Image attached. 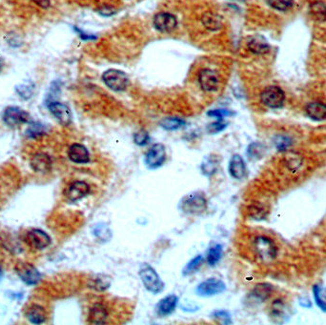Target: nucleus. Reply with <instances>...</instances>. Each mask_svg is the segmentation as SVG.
<instances>
[{
  "label": "nucleus",
  "mask_w": 326,
  "mask_h": 325,
  "mask_svg": "<svg viewBox=\"0 0 326 325\" xmlns=\"http://www.w3.org/2000/svg\"><path fill=\"white\" fill-rule=\"evenodd\" d=\"M31 166L33 171L40 174H46L52 168V160L47 154H36L31 160Z\"/></svg>",
  "instance_id": "nucleus-18"
},
{
  "label": "nucleus",
  "mask_w": 326,
  "mask_h": 325,
  "mask_svg": "<svg viewBox=\"0 0 326 325\" xmlns=\"http://www.w3.org/2000/svg\"><path fill=\"white\" fill-rule=\"evenodd\" d=\"M16 272L20 279L28 285H34L40 280V274L34 266L29 263H20L16 267Z\"/></svg>",
  "instance_id": "nucleus-11"
},
{
  "label": "nucleus",
  "mask_w": 326,
  "mask_h": 325,
  "mask_svg": "<svg viewBox=\"0 0 326 325\" xmlns=\"http://www.w3.org/2000/svg\"><path fill=\"white\" fill-rule=\"evenodd\" d=\"M285 100L284 92L278 86H269L260 94L261 102L269 108L278 109L283 105Z\"/></svg>",
  "instance_id": "nucleus-5"
},
{
  "label": "nucleus",
  "mask_w": 326,
  "mask_h": 325,
  "mask_svg": "<svg viewBox=\"0 0 326 325\" xmlns=\"http://www.w3.org/2000/svg\"><path fill=\"white\" fill-rule=\"evenodd\" d=\"M133 141L139 146H145L150 141L149 133H147L146 131H144V130H140L139 132L135 133Z\"/></svg>",
  "instance_id": "nucleus-36"
},
{
  "label": "nucleus",
  "mask_w": 326,
  "mask_h": 325,
  "mask_svg": "<svg viewBox=\"0 0 326 325\" xmlns=\"http://www.w3.org/2000/svg\"><path fill=\"white\" fill-rule=\"evenodd\" d=\"M185 121L179 118H166L161 120L160 125L167 131H175L185 126Z\"/></svg>",
  "instance_id": "nucleus-26"
},
{
  "label": "nucleus",
  "mask_w": 326,
  "mask_h": 325,
  "mask_svg": "<svg viewBox=\"0 0 326 325\" xmlns=\"http://www.w3.org/2000/svg\"><path fill=\"white\" fill-rule=\"evenodd\" d=\"M93 235L101 241H107L111 239V231L105 224H100L93 229Z\"/></svg>",
  "instance_id": "nucleus-35"
},
{
  "label": "nucleus",
  "mask_w": 326,
  "mask_h": 325,
  "mask_svg": "<svg viewBox=\"0 0 326 325\" xmlns=\"http://www.w3.org/2000/svg\"><path fill=\"white\" fill-rule=\"evenodd\" d=\"M2 278V269H1V266H0V279Z\"/></svg>",
  "instance_id": "nucleus-45"
},
{
  "label": "nucleus",
  "mask_w": 326,
  "mask_h": 325,
  "mask_svg": "<svg viewBox=\"0 0 326 325\" xmlns=\"http://www.w3.org/2000/svg\"><path fill=\"white\" fill-rule=\"evenodd\" d=\"M227 124L223 122L222 120H217L216 122H213L208 126V132L211 133H220L226 128Z\"/></svg>",
  "instance_id": "nucleus-39"
},
{
  "label": "nucleus",
  "mask_w": 326,
  "mask_h": 325,
  "mask_svg": "<svg viewBox=\"0 0 326 325\" xmlns=\"http://www.w3.org/2000/svg\"><path fill=\"white\" fill-rule=\"evenodd\" d=\"M180 208L187 215H200L206 210V198L200 193H191L181 199Z\"/></svg>",
  "instance_id": "nucleus-1"
},
{
  "label": "nucleus",
  "mask_w": 326,
  "mask_h": 325,
  "mask_svg": "<svg viewBox=\"0 0 326 325\" xmlns=\"http://www.w3.org/2000/svg\"><path fill=\"white\" fill-rule=\"evenodd\" d=\"M108 319V311L106 307L102 303H94L90 311L88 316V321L89 323L94 325L105 324Z\"/></svg>",
  "instance_id": "nucleus-16"
},
{
  "label": "nucleus",
  "mask_w": 326,
  "mask_h": 325,
  "mask_svg": "<svg viewBox=\"0 0 326 325\" xmlns=\"http://www.w3.org/2000/svg\"><path fill=\"white\" fill-rule=\"evenodd\" d=\"M49 109L62 125H69L71 123L72 113L65 104L60 102H51L49 104Z\"/></svg>",
  "instance_id": "nucleus-14"
},
{
  "label": "nucleus",
  "mask_w": 326,
  "mask_h": 325,
  "mask_svg": "<svg viewBox=\"0 0 326 325\" xmlns=\"http://www.w3.org/2000/svg\"><path fill=\"white\" fill-rule=\"evenodd\" d=\"M213 317L216 320L220 321L221 324H231L232 323V319L230 315L224 311H218V312L214 313Z\"/></svg>",
  "instance_id": "nucleus-38"
},
{
  "label": "nucleus",
  "mask_w": 326,
  "mask_h": 325,
  "mask_svg": "<svg viewBox=\"0 0 326 325\" xmlns=\"http://www.w3.org/2000/svg\"><path fill=\"white\" fill-rule=\"evenodd\" d=\"M275 144L280 151H285L291 146V140L284 136H279L275 140Z\"/></svg>",
  "instance_id": "nucleus-37"
},
{
  "label": "nucleus",
  "mask_w": 326,
  "mask_h": 325,
  "mask_svg": "<svg viewBox=\"0 0 326 325\" xmlns=\"http://www.w3.org/2000/svg\"><path fill=\"white\" fill-rule=\"evenodd\" d=\"M90 193V187L84 181H74L67 188V199L71 201H76L85 198Z\"/></svg>",
  "instance_id": "nucleus-13"
},
{
  "label": "nucleus",
  "mask_w": 326,
  "mask_h": 325,
  "mask_svg": "<svg viewBox=\"0 0 326 325\" xmlns=\"http://www.w3.org/2000/svg\"><path fill=\"white\" fill-rule=\"evenodd\" d=\"M1 68H2V61H1V59H0V71H1Z\"/></svg>",
  "instance_id": "nucleus-46"
},
{
  "label": "nucleus",
  "mask_w": 326,
  "mask_h": 325,
  "mask_svg": "<svg viewBox=\"0 0 326 325\" xmlns=\"http://www.w3.org/2000/svg\"><path fill=\"white\" fill-rule=\"evenodd\" d=\"M179 302V298L175 295H169L164 299H161L157 305V312L161 316L165 317L175 311Z\"/></svg>",
  "instance_id": "nucleus-20"
},
{
  "label": "nucleus",
  "mask_w": 326,
  "mask_h": 325,
  "mask_svg": "<svg viewBox=\"0 0 326 325\" xmlns=\"http://www.w3.org/2000/svg\"><path fill=\"white\" fill-rule=\"evenodd\" d=\"M166 159L165 147L162 144H155L151 147L145 156L146 165L151 169H157L162 165Z\"/></svg>",
  "instance_id": "nucleus-8"
},
{
  "label": "nucleus",
  "mask_w": 326,
  "mask_h": 325,
  "mask_svg": "<svg viewBox=\"0 0 326 325\" xmlns=\"http://www.w3.org/2000/svg\"><path fill=\"white\" fill-rule=\"evenodd\" d=\"M249 156L252 158H259L262 155V146L258 143H253L248 149Z\"/></svg>",
  "instance_id": "nucleus-42"
},
{
  "label": "nucleus",
  "mask_w": 326,
  "mask_h": 325,
  "mask_svg": "<svg viewBox=\"0 0 326 325\" xmlns=\"http://www.w3.org/2000/svg\"><path fill=\"white\" fill-rule=\"evenodd\" d=\"M273 289V286L269 283H259L254 287L249 299L255 303L264 302L271 297Z\"/></svg>",
  "instance_id": "nucleus-15"
},
{
  "label": "nucleus",
  "mask_w": 326,
  "mask_h": 325,
  "mask_svg": "<svg viewBox=\"0 0 326 325\" xmlns=\"http://www.w3.org/2000/svg\"><path fill=\"white\" fill-rule=\"evenodd\" d=\"M305 111L310 119L317 121L326 120V105L321 102H310Z\"/></svg>",
  "instance_id": "nucleus-21"
},
{
  "label": "nucleus",
  "mask_w": 326,
  "mask_h": 325,
  "mask_svg": "<svg viewBox=\"0 0 326 325\" xmlns=\"http://www.w3.org/2000/svg\"><path fill=\"white\" fill-rule=\"evenodd\" d=\"M200 86L205 92H214L218 89L220 83L219 74L213 70L204 69L200 73Z\"/></svg>",
  "instance_id": "nucleus-12"
},
{
  "label": "nucleus",
  "mask_w": 326,
  "mask_h": 325,
  "mask_svg": "<svg viewBox=\"0 0 326 325\" xmlns=\"http://www.w3.org/2000/svg\"><path fill=\"white\" fill-rule=\"evenodd\" d=\"M222 257V247L221 245H215L211 247L207 254V262L210 266H215Z\"/></svg>",
  "instance_id": "nucleus-28"
},
{
  "label": "nucleus",
  "mask_w": 326,
  "mask_h": 325,
  "mask_svg": "<svg viewBox=\"0 0 326 325\" xmlns=\"http://www.w3.org/2000/svg\"><path fill=\"white\" fill-rule=\"evenodd\" d=\"M226 290V285L224 281L219 279H209L201 282L197 287V294L200 297H212L219 295Z\"/></svg>",
  "instance_id": "nucleus-7"
},
{
  "label": "nucleus",
  "mask_w": 326,
  "mask_h": 325,
  "mask_svg": "<svg viewBox=\"0 0 326 325\" xmlns=\"http://www.w3.org/2000/svg\"><path fill=\"white\" fill-rule=\"evenodd\" d=\"M27 317L33 324H40L46 320V311L42 306H31L27 312Z\"/></svg>",
  "instance_id": "nucleus-24"
},
{
  "label": "nucleus",
  "mask_w": 326,
  "mask_h": 325,
  "mask_svg": "<svg viewBox=\"0 0 326 325\" xmlns=\"http://www.w3.org/2000/svg\"><path fill=\"white\" fill-rule=\"evenodd\" d=\"M45 132H46V129L42 124L37 122H33L30 124V126L27 130V136L32 139H37L41 136H43Z\"/></svg>",
  "instance_id": "nucleus-32"
},
{
  "label": "nucleus",
  "mask_w": 326,
  "mask_h": 325,
  "mask_svg": "<svg viewBox=\"0 0 326 325\" xmlns=\"http://www.w3.org/2000/svg\"><path fill=\"white\" fill-rule=\"evenodd\" d=\"M232 114V112L228 111V110H213L208 112V116L215 118L217 120H223L224 118L229 117Z\"/></svg>",
  "instance_id": "nucleus-41"
},
{
  "label": "nucleus",
  "mask_w": 326,
  "mask_h": 325,
  "mask_svg": "<svg viewBox=\"0 0 326 325\" xmlns=\"http://www.w3.org/2000/svg\"><path fill=\"white\" fill-rule=\"evenodd\" d=\"M68 156H69V159L74 163L84 164L90 161V155L86 147L79 143L73 144L69 148Z\"/></svg>",
  "instance_id": "nucleus-17"
},
{
  "label": "nucleus",
  "mask_w": 326,
  "mask_h": 325,
  "mask_svg": "<svg viewBox=\"0 0 326 325\" xmlns=\"http://www.w3.org/2000/svg\"><path fill=\"white\" fill-rule=\"evenodd\" d=\"M99 12L101 14H103V15H112V14L116 13V11L113 10V8L108 6L102 7Z\"/></svg>",
  "instance_id": "nucleus-43"
},
{
  "label": "nucleus",
  "mask_w": 326,
  "mask_h": 325,
  "mask_svg": "<svg viewBox=\"0 0 326 325\" xmlns=\"http://www.w3.org/2000/svg\"><path fill=\"white\" fill-rule=\"evenodd\" d=\"M26 241L29 245L36 250H43L51 244L49 235L40 229H33L27 233Z\"/></svg>",
  "instance_id": "nucleus-9"
},
{
  "label": "nucleus",
  "mask_w": 326,
  "mask_h": 325,
  "mask_svg": "<svg viewBox=\"0 0 326 325\" xmlns=\"http://www.w3.org/2000/svg\"><path fill=\"white\" fill-rule=\"evenodd\" d=\"M30 120V114L18 107L11 106L5 109L3 120L8 126L18 127L27 123Z\"/></svg>",
  "instance_id": "nucleus-6"
},
{
  "label": "nucleus",
  "mask_w": 326,
  "mask_h": 325,
  "mask_svg": "<svg viewBox=\"0 0 326 325\" xmlns=\"http://www.w3.org/2000/svg\"><path fill=\"white\" fill-rule=\"evenodd\" d=\"M202 262H203V257L202 256H197L196 258L191 259L187 263V265L184 267V269L182 271V274L184 276H188V275L193 274L194 272H196L199 269V267L202 264Z\"/></svg>",
  "instance_id": "nucleus-31"
},
{
  "label": "nucleus",
  "mask_w": 326,
  "mask_h": 325,
  "mask_svg": "<svg viewBox=\"0 0 326 325\" xmlns=\"http://www.w3.org/2000/svg\"><path fill=\"white\" fill-rule=\"evenodd\" d=\"M237 1H243V0H237Z\"/></svg>",
  "instance_id": "nucleus-47"
},
{
  "label": "nucleus",
  "mask_w": 326,
  "mask_h": 325,
  "mask_svg": "<svg viewBox=\"0 0 326 325\" xmlns=\"http://www.w3.org/2000/svg\"><path fill=\"white\" fill-rule=\"evenodd\" d=\"M202 23L209 31H219L222 27V18L217 13L207 12L202 16Z\"/></svg>",
  "instance_id": "nucleus-22"
},
{
  "label": "nucleus",
  "mask_w": 326,
  "mask_h": 325,
  "mask_svg": "<svg viewBox=\"0 0 326 325\" xmlns=\"http://www.w3.org/2000/svg\"><path fill=\"white\" fill-rule=\"evenodd\" d=\"M102 80L110 89L120 92L126 89L129 79L125 73L119 70H108L102 75Z\"/></svg>",
  "instance_id": "nucleus-4"
},
{
  "label": "nucleus",
  "mask_w": 326,
  "mask_h": 325,
  "mask_svg": "<svg viewBox=\"0 0 326 325\" xmlns=\"http://www.w3.org/2000/svg\"><path fill=\"white\" fill-rule=\"evenodd\" d=\"M34 91V85L32 82H25L20 86L16 87V92L22 99L29 100L33 95Z\"/></svg>",
  "instance_id": "nucleus-33"
},
{
  "label": "nucleus",
  "mask_w": 326,
  "mask_h": 325,
  "mask_svg": "<svg viewBox=\"0 0 326 325\" xmlns=\"http://www.w3.org/2000/svg\"><path fill=\"white\" fill-rule=\"evenodd\" d=\"M249 213H250V217H252L254 219H257V220L263 219L265 216V213L263 211V209H261L260 207H258V206L250 207Z\"/></svg>",
  "instance_id": "nucleus-40"
},
{
  "label": "nucleus",
  "mask_w": 326,
  "mask_h": 325,
  "mask_svg": "<svg viewBox=\"0 0 326 325\" xmlns=\"http://www.w3.org/2000/svg\"><path fill=\"white\" fill-rule=\"evenodd\" d=\"M255 250L263 262H271L277 257L278 249L273 240L264 236L257 237L254 241Z\"/></svg>",
  "instance_id": "nucleus-3"
},
{
  "label": "nucleus",
  "mask_w": 326,
  "mask_h": 325,
  "mask_svg": "<svg viewBox=\"0 0 326 325\" xmlns=\"http://www.w3.org/2000/svg\"><path fill=\"white\" fill-rule=\"evenodd\" d=\"M313 294L317 305L326 312V289L320 285H314Z\"/></svg>",
  "instance_id": "nucleus-27"
},
{
  "label": "nucleus",
  "mask_w": 326,
  "mask_h": 325,
  "mask_svg": "<svg viewBox=\"0 0 326 325\" xmlns=\"http://www.w3.org/2000/svg\"><path fill=\"white\" fill-rule=\"evenodd\" d=\"M32 1H33L36 5H39L41 8H44V9H47V8L50 7V1L49 0H32Z\"/></svg>",
  "instance_id": "nucleus-44"
},
{
  "label": "nucleus",
  "mask_w": 326,
  "mask_h": 325,
  "mask_svg": "<svg viewBox=\"0 0 326 325\" xmlns=\"http://www.w3.org/2000/svg\"><path fill=\"white\" fill-rule=\"evenodd\" d=\"M310 13L313 16L314 20L317 21H324L326 20V5L324 3L317 1L314 2L310 6Z\"/></svg>",
  "instance_id": "nucleus-25"
},
{
  "label": "nucleus",
  "mask_w": 326,
  "mask_h": 325,
  "mask_svg": "<svg viewBox=\"0 0 326 325\" xmlns=\"http://www.w3.org/2000/svg\"><path fill=\"white\" fill-rule=\"evenodd\" d=\"M93 288L95 289L98 292H104L111 286V279L109 277L100 275L98 278L93 279Z\"/></svg>",
  "instance_id": "nucleus-29"
},
{
  "label": "nucleus",
  "mask_w": 326,
  "mask_h": 325,
  "mask_svg": "<svg viewBox=\"0 0 326 325\" xmlns=\"http://www.w3.org/2000/svg\"><path fill=\"white\" fill-rule=\"evenodd\" d=\"M248 48L251 52L257 54H264L270 50V46L268 45L266 40L261 36H254L249 40Z\"/></svg>",
  "instance_id": "nucleus-23"
},
{
  "label": "nucleus",
  "mask_w": 326,
  "mask_h": 325,
  "mask_svg": "<svg viewBox=\"0 0 326 325\" xmlns=\"http://www.w3.org/2000/svg\"><path fill=\"white\" fill-rule=\"evenodd\" d=\"M217 168H218V160L213 156L209 157L201 165V170L205 176H212L213 174L217 172Z\"/></svg>",
  "instance_id": "nucleus-30"
},
{
  "label": "nucleus",
  "mask_w": 326,
  "mask_h": 325,
  "mask_svg": "<svg viewBox=\"0 0 326 325\" xmlns=\"http://www.w3.org/2000/svg\"><path fill=\"white\" fill-rule=\"evenodd\" d=\"M229 173L234 179H241L245 177L246 166H245L243 159L239 155H235L230 160Z\"/></svg>",
  "instance_id": "nucleus-19"
},
{
  "label": "nucleus",
  "mask_w": 326,
  "mask_h": 325,
  "mask_svg": "<svg viewBox=\"0 0 326 325\" xmlns=\"http://www.w3.org/2000/svg\"><path fill=\"white\" fill-rule=\"evenodd\" d=\"M154 25L157 30L162 33H169L176 29L178 20L172 13H158L154 18Z\"/></svg>",
  "instance_id": "nucleus-10"
},
{
  "label": "nucleus",
  "mask_w": 326,
  "mask_h": 325,
  "mask_svg": "<svg viewBox=\"0 0 326 325\" xmlns=\"http://www.w3.org/2000/svg\"><path fill=\"white\" fill-rule=\"evenodd\" d=\"M268 4L278 11L285 12L292 8L294 0H268Z\"/></svg>",
  "instance_id": "nucleus-34"
},
{
  "label": "nucleus",
  "mask_w": 326,
  "mask_h": 325,
  "mask_svg": "<svg viewBox=\"0 0 326 325\" xmlns=\"http://www.w3.org/2000/svg\"><path fill=\"white\" fill-rule=\"evenodd\" d=\"M140 277L147 291L152 294H160L164 289V283L159 274L152 266L144 264L140 267Z\"/></svg>",
  "instance_id": "nucleus-2"
}]
</instances>
